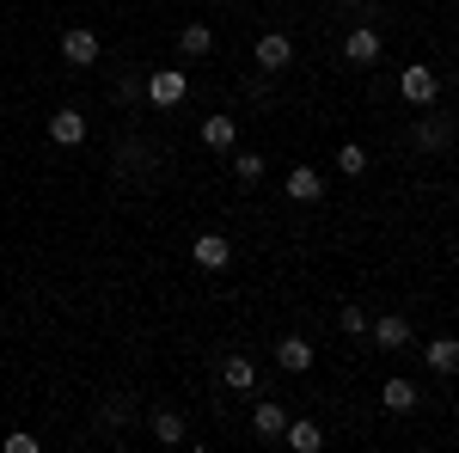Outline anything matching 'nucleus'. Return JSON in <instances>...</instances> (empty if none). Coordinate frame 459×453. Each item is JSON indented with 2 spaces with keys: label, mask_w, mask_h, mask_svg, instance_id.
I'll use <instances>...</instances> for the list:
<instances>
[{
  "label": "nucleus",
  "mask_w": 459,
  "mask_h": 453,
  "mask_svg": "<svg viewBox=\"0 0 459 453\" xmlns=\"http://www.w3.org/2000/svg\"><path fill=\"white\" fill-rule=\"evenodd\" d=\"M368 337L380 349H404L411 344V318L404 313H380V318H368Z\"/></svg>",
  "instance_id": "nucleus-8"
},
{
  "label": "nucleus",
  "mask_w": 459,
  "mask_h": 453,
  "mask_svg": "<svg viewBox=\"0 0 459 453\" xmlns=\"http://www.w3.org/2000/svg\"><path fill=\"white\" fill-rule=\"evenodd\" d=\"M0 448H6V453H37V435H6Z\"/></svg>",
  "instance_id": "nucleus-23"
},
{
  "label": "nucleus",
  "mask_w": 459,
  "mask_h": 453,
  "mask_svg": "<svg viewBox=\"0 0 459 453\" xmlns=\"http://www.w3.org/2000/svg\"><path fill=\"white\" fill-rule=\"evenodd\" d=\"M221 386H233V392H251V386H257V368H251L246 355H227V362H221Z\"/></svg>",
  "instance_id": "nucleus-18"
},
{
  "label": "nucleus",
  "mask_w": 459,
  "mask_h": 453,
  "mask_svg": "<svg viewBox=\"0 0 459 453\" xmlns=\"http://www.w3.org/2000/svg\"><path fill=\"white\" fill-rule=\"evenodd\" d=\"M251 62L264 74H282L288 62H294V37H282V31H264L257 37V49H251Z\"/></svg>",
  "instance_id": "nucleus-4"
},
{
  "label": "nucleus",
  "mask_w": 459,
  "mask_h": 453,
  "mask_svg": "<svg viewBox=\"0 0 459 453\" xmlns=\"http://www.w3.org/2000/svg\"><path fill=\"white\" fill-rule=\"evenodd\" d=\"M276 362H282L288 374H307V368H313V344H307V337H282V344H276Z\"/></svg>",
  "instance_id": "nucleus-17"
},
{
  "label": "nucleus",
  "mask_w": 459,
  "mask_h": 453,
  "mask_svg": "<svg viewBox=\"0 0 459 453\" xmlns=\"http://www.w3.org/2000/svg\"><path fill=\"white\" fill-rule=\"evenodd\" d=\"M233 178H239V184H264V153H239V160H233Z\"/></svg>",
  "instance_id": "nucleus-21"
},
{
  "label": "nucleus",
  "mask_w": 459,
  "mask_h": 453,
  "mask_svg": "<svg viewBox=\"0 0 459 453\" xmlns=\"http://www.w3.org/2000/svg\"><path fill=\"white\" fill-rule=\"evenodd\" d=\"M178 49H184L190 62H203V56L214 49V31L209 25H184V31H178Z\"/></svg>",
  "instance_id": "nucleus-19"
},
{
  "label": "nucleus",
  "mask_w": 459,
  "mask_h": 453,
  "mask_svg": "<svg viewBox=\"0 0 459 453\" xmlns=\"http://www.w3.org/2000/svg\"><path fill=\"white\" fill-rule=\"evenodd\" d=\"M99 49H105V43H99L92 25H74V31L62 37V56H68L74 68H92V62H99Z\"/></svg>",
  "instance_id": "nucleus-5"
},
{
  "label": "nucleus",
  "mask_w": 459,
  "mask_h": 453,
  "mask_svg": "<svg viewBox=\"0 0 459 453\" xmlns=\"http://www.w3.org/2000/svg\"><path fill=\"white\" fill-rule=\"evenodd\" d=\"M282 441H288V448H294V453H318V448H325V429H318L313 417H288Z\"/></svg>",
  "instance_id": "nucleus-11"
},
{
  "label": "nucleus",
  "mask_w": 459,
  "mask_h": 453,
  "mask_svg": "<svg viewBox=\"0 0 459 453\" xmlns=\"http://www.w3.org/2000/svg\"><path fill=\"white\" fill-rule=\"evenodd\" d=\"M282 190H288V203H325V172L318 166H294Z\"/></svg>",
  "instance_id": "nucleus-7"
},
{
  "label": "nucleus",
  "mask_w": 459,
  "mask_h": 453,
  "mask_svg": "<svg viewBox=\"0 0 459 453\" xmlns=\"http://www.w3.org/2000/svg\"><path fill=\"white\" fill-rule=\"evenodd\" d=\"M337 325H343L350 337H368V313H361V307H343V313H337Z\"/></svg>",
  "instance_id": "nucleus-22"
},
{
  "label": "nucleus",
  "mask_w": 459,
  "mask_h": 453,
  "mask_svg": "<svg viewBox=\"0 0 459 453\" xmlns=\"http://www.w3.org/2000/svg\"><path fill=\"white\" fill-rule=\"evenodd\" d=\"M251 429H257L264 441H282V429H288V405H276V398H264V405L251 411Z\"/></svg>",
  "instance_id": "nucleus-12"
},
{
  "label": "nucleus",
  "mask_w": 459,
  "mask_h": 453,
  "mask_svg": "<svg viewBox=\"0 0 459 453\" xmlns=\"http://www.w3.org/2000/svg\"><path fill=\"white\" fill-rule=\"evenodd\" d=\"M190 257H196V270H209V276H221V270L233 264V240H227V233H196V245H190Z\"/></svg>",
  "instance_id": "nucleus-3"
},
{
  "label": "nucleus",
  "mask_w": 459,
  "mask_h": 453,
  "mask_svg": "<svg viewBox=\"0 0 459 453\" xmlns=\"http://www.w3.org/2000/svg\"><path fill=\"white\" fill-rule=\"evenodd\" d=\"M411 141H417L423 153H441V147L454 141V123H447V117H417V129H411Z\"/></svg>",
  "instance_id": "nucleus-10"
},
{
  "label": "nucleus",
  "mask_w": 459,
  "mask_h": 453,
  "mask_svg": "<svg viewBox=\"0 0 459 453\" xmlns=\"http://www.w3.org/2000/svg\"><path fill=\"white\" fill-rule=\"evenodd\" d=\"M343 62H355V68H374V62H380V31H374V25H355V31L343 37Z\"/></svg>",
  "instance_id": "nucleus-6"
},
{
  "label": "nucleus",
  "mask_w": 459,
  "mask_h": 453,
  "mask_svg": "<svg viewBox=\"0 0 459 453\" xmlns=\"http://www.w3.org/2000/svg\"><path fill=\"white\" fill-rule=\"evenodd\" d=\"M184 92H190V74H184V68H160V74H147V105L172 110V105H184Z\"/></svg>",
  "instance_id": "nucleus-1"
},
{
  "label": "nucleus",
  "mask_w": 459,
  "mask_h": 453,
  "mask_svg": "<svg viewBox=\"0 0 459 453\" xmlns=\"http://www.w3.org/2000/svg\"><path fill=\"white\" fill-rule=\"evenodd\" d=\"M147 429H153V441H160V448H184V435H190L184 411H147Z\"/></svg>",
  "instance_id": "nucleus-9"
},
{
  "label": "nucleus",
  "mask_w": 459,
  "mask_h": 453,
  "mask_svg": "<svg viewBox=\"0 0 459 453\" xmlns=\"http://www.w3.org/2000/svg\"><path fill=\"white\" fill-rule=\"evenodd\" d=\"M49 141H56V147H80V141H86V117H80V110H56V117H49Z\"/></svg>",
  "instance_id": "nucleus-13"
},
{
  "label": "nucleus",
  "mask_w": 459,
  "mask_h": 453,
  "mask_svg": "<svg viewBox=\"0 0 459 453\" xmlns=\"http://www.w3.org/2000/svg\"><path fill=\"white\" fill-rule=\"evenodd\" d=\"M429 374H459V337H435V344L423 349Z\"/></svg>",
  "instance_id": "nucleus-15"
},
{
  "label": "nucleus",
  "mask_w": 459,
  "mask_h": 453,
  "mask_svg": "<svg viewBox=\"0 0 459 453\" xmlns=\"http://www.w3.org/2000/svg\"><path fill=\"white\" fill-rule=\"evenodd\" d=\"M233 141H239V123H233V117H203V147L227 153Z\"/></svg>",
  "instance_id": "nucleus-16"
},
{
  "label": "nucleus",
  "mask_w": 459,
  "mask_h": 453,
  "mask_svg": "<svg viewBox=\"0 0 459 453\" xmlns=\"http://www.w3.org/2000/svg\"><path fill=\"white\" fill-rule=\"evenodd\" d=\"M380 405H386L392 417H404V411H417V386L404 380V374H392V380L380 386Z\"/></svg>",
  "instance_id": "nucleus-14"
},
{
  "label": "nucleus",
  "mask_w": 459,
  "mask_h": 453,
  "mask_svg": "<svg viewBox=\"0 0 459 453\" xmlns=\"http://www.w3.org/2000/svg\"><path fill=\"white\" fill-rule=\"evenodd\" d=\"M343 6H361V0H343Z\"/></svg>",
  "instance_id": "nucleus-24"
},
{
  "label": "nucleus",
  "mask_w": 459,
  "mask_h": 453,
  "mask_svg": "<svg viewBox=\"0 0 459 453\" xmlns=\"http://www.w3.org/2000/svg\"><path fill=\"white\" fill-rule=\"evenodd\" d=\"M337 166H343V178H361L368 172V147H361V141H343V147H337Z\"/></svg>",
  "instance_id": "nucleus-20"
},
{
  "label": "nucleus",
  "mask_w": 459,
  "mask_h": 453,
  "mask_svg": "<svg viewBox=\"0 0 459 453\" xmlns=\"http://www.w3.org/2000/svg\"><path fill=\"white\" fill-rule=\"evenodd\" d=\"M398 92H404V105H435L441 99V74L429 68V62H417V68L398 74Z\"/></svg>",
  "instance_id": "nucleus-2"
}]
</instances>
